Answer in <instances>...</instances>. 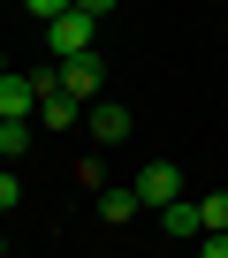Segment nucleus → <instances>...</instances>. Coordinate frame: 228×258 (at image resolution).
<instances>
[{
    "label": "nucleus",
    "mask_w": 228,
    "mask_h": 258,
    "mask_svg": "<svg viewBox=\"0 0 228 258\" xmlns=\"http://www.w3.org/2000/svg\"><path fill=\"white\" fill-rule=\"evenodd\" d=\"M91 46H99V16L69 8V16L46 23V53H53V61H76V53H91Z\"/></svg>",
    "instance_id": "1"
},
{
    "label": "nucleus",
    "mask_w": 228,
    "mask_h": 258,
    "mask_svg": "<svg viewBox=\"0 0 228 258\" xmlns=\"http://www.w3.org/2000/svg\"><path fill=\"white\" fill-rule=\"evenodd\" d=\"M130 182H137V205H145V213H160V205L183 198V167H175V160H152V167H137Z\"/></svg>",
    "instance_id": "2"
},
{
    "label": "nucleus",
    "mask_w": 228,
    "mask_h": 258,
    "mask_svg": "<svg viewBox=\"0 0 228 258\" xmlns=\"http://www.w3.org/2000/svg\"><path fill=\"white\" fill-rule=\"evenodd\" d=\"M84 129H91L99 152H114V145L130 137V106H122V99H91V106H84Z\"/></svg>",
    "instance_id": "3"
},
{
    "label": "nucleus",
    "mask_w": 228,
    "mask_h": 258,
    "mask_svg": "<svg viewBox=\"0 0 228 258\" xmlns=\"http://www.w3.org/2000/svg\"><path fill=\"white\" fill-rule=\"evenodd\" d=\"M91 198H99V220H106V228H130V220L145 213V205H137V182H99Z\"/></svg>",
    "instance_id": "4"
},
{
    "label": "nucleus",
    "mask_w": 228,
    "mask_h": 258,
    "mask_svg": "<svg viewBox=\"0 0 228 258\" xmlns=\"http://www.w3.org/2000/svg\"><path fill=\"white\" fill-rule=\"evenodd\" d=\"M61 91L91 106V99H99V53H76V61H61Z\"/></svg>",
    "instance_id": "5"
},
{
    "label": "nucleus",
    "mask_w": 228,
    "mask_h": 258,
    "mask_svg": "<svg viewBox=\"0 0 228 258\" xmlns=\"http://www.w3.org/2000/svg\"><path fill=\"white\" fill-rule=\"evenodd\" d=\"M31 106H38L31 69H0V114H31Z\"/></svg>",
    "instance_id": "6"
},
{
    "label": "nucleus",
    "mask_w": 228,
    "mask_h": 258,
    "mask_svg": "<svg viewBox=\"0 0 228 258\" xmlns=\"http://www.w3.org/2000/svg\"><path fill=\"white\" fill-rule=\"evenodd\" d=\"M160 228H167V235H205V213H198V198H175V205H160Z\"/></svg>",
    "instance_id": "7"
},
{
    "label": "nucleus",
    "mask_w": 228,
    "mask_h": 258,
    "mask_svg": "<svg viewBox=\"0 0 228 258\" xmlns=\"http://www.w3.org/2000/svg\"><path fill=\"white\" fill-rule=\"evenodd\" d=\"M31 152V114H0V160H23Z\"/></svg>",
    "instance_id": "8"
},
{
    "label": "nucleus",
    "mask_w": 228,
    "mask_h": 258,
    "mask_svg": "<svg viewBox=\"0 0 228 258\" xmlns=\"http://www.w3.org/2000/svg\"><path fill=\"white\" fill-rule=\"evenodd\" d=\"M198 213H205V228H228V190H205Z\"/></svg>",
    "instance_id": "9"
},
{
    "label": "nucleus",
    "mask_w": 228,
    "mask_h": 258,
    "mask_svg": "<svg viewBox=\"0 0 228 258\" xmlns=\"http://www.w3.org/2000/svg\"><path fill=\"white\" fill-rule=\"evenodd\" d=\"M69 8H76V0H23V16H31V23H53V16H69Z\"/></svg>",
    "instance_id": "10"
},
{
    "label": "nucleus",
    "mask_w": 228,
    "mask_h": 258,
    "mask_svg": "<svg viewBox=\"0 0 228 258\" xmlns=\"http://www.w3.org/2000/svg\"><path fill=\"white\" fill-rule=\"evenodd\" d=\"M69 175H76V182H84V190H99V182H106V160H99V152H91V160H76V167H69Z\"/></svg>",
    "instance_id": "11"
},
{
    "label": "nucleus",
    "mask_w": 228,
    "mask_h": 258,
    "mask_svg": "<svg viewBox=\"0 0 228 258\" xmlns=\"http://www.w3.org/2000/svg\"><path fill=\"white\" fill-rule=\"evenodd\" d=\"M16 205H23V182H16L8 167H0V213H16Z\"/></svg>",
    "instance_id": "12"
},
{
    "label": "nucleus",
    "mask_w": 228,
    "mask_h": 258,
    "mask_svg": "<svg viewBox=\"0 0 228 258\" xmlns=\"http://www.w3.org/2000/svg\"><path fill=\"white\" fill-rule=\"evenodd\" d=\"M198 243H205V258H228V228H205Z\"/></svg>",
    "instance_id": "13"
},
{
    "label": "nucleus",
    "mask_w": 228,
    "mask_h": 258,
    "mask_svg": "<svg viewBox=\"0 0 228 258\" xmlns=\"http://www.w3.org/2000/svg\"><path fill=\"white\" fill-rule=\"evenodd\" d=\"M76 8H84V16H99V23H106V16H114V0H76Z\"/></svg>",
    "instance_id": "14"
},
{
    "label": "nucleus",
    "mask_w": 228,
    "mask_h": 258,
    "mask_svg": "<svg viewBox=\"0 0 228 258\" xmlns=\"http://www.w3.org/2000/svg\"><path fill=\"white\" fill-rule=\"evenodd\" d=\"M0 250H8V235H0Z\"/></svg>",
    "instance_id": "15"
},
{
    "label": "nucleus",
    "mask_w": 228,
    "mask_h": 258,
    "mask_svg": "<svg viewBox=\"0 0 228 258\" xmlns=\"http://www.w3.org/2000/svg\"><path fill=\"white\" fill-rule=\"evenodd\" d=\"M0 167H8V160H0Z\"/></svg>",
    "instance_id": "16"
}]
</instances>
